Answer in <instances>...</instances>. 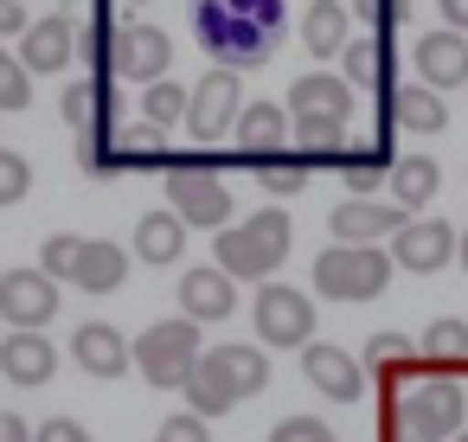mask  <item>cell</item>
I'll return each mask as SVG.
<instances>
[{
	"label": "cell",
	"mask_w": 468,
	"mask_h": 442,
	"mask_svg": "<svg viewBox=\"0 0 468 442\" xmlns=\"http://www.w3.org/2000/svg\"><path fill=\"white\" fill-rule=\"evenodd\" d=\"M282 0H193V33L218 71H250L282 46Z\"/></svg>",
	"instance_id": "1"
},
{
	"label": "cell",
	"mask_w": 468,
	"mask_h": 442,
	"mask_svg": "<svg viewBox=\"0 0 468 442\" xmlns=\"http://www.w3.org/2000/svg\"><path fill=\"white\" fill-rule=\"evenodd\" d=\"M468 416V391L455 378H423L404 384L391 404V442H449Z\"/></svg>",
	"instance_id": "2"
},
{
	"label": "cell",
	"mask_w": 468,
	"mask_h": 442,
	"mask_svg": "<svg viewBox=\"0 0 468 442\" xmlns=\"http://www.w3.org/2000/svg\"><path fill=\"white\" fill-rule=\"evenodd\" d=\"M391 282V257L378 244H327L314 257V295L321 301H378Z\"/></svg>",
	"instance_id": "3"
},
{
	"label": "cell",
	"mask_w": 468,
	"mask_h": 442,
	"mask_svg": "<svg viewBox=\"0 0 468 442\" xmlns=\"http://www.w3.org/2000/svg\"><path fill=\"white\" fill-rule=\"evenodd\" d=\"M199 353H206V340H199V327L180 314V321H154V327H142L135 340H129V365L148 378V384H186V372L199 365Z\"/></svg>",
	"instance_id": "4"
},
{
	"label": "cell",
	"mask_w": 468,
	"mask_h": 442,
	"mask_svg": "<svg viewBox=\"0 0 468 442\" xmlns=\"http://www.w3.org/2000/svg\"><path fill=\"white\" fill-rule=\"evenodd\" d=\"M103 78H110V84H154V78H174V46H167V33L148 26V20L110 26Z\"/></svg>",
	"instance_id": "5"
},
{
	"label": "cell",
	"mask_w": 468,
	"mask_h": 442,
	"mask_svg": "<svg viewBox=\"0 0 468 442\" xmlns=\"http://www.w3.org/2000/svg\"><path fill=\"white\" fill-rule=\"evenodd\" d=\"M250 321H257V340L263 346H308L314 340V295L308 289H289V282H263L257 301H250Z\"/></svg>",
	"instance_id": "6"
},
{
	"label": "cell",
	"mask_w": 468,
	"mask_h": 442,
	"mask_svg": "<svg viewBox=\"0 0 468 442\" xmlns=\"http://www.w3.org/2000/svg\"><path fill=\"white\" fill-rule=\"evenodd\" d=\"M238 110H244V71H206L193 90H186V135L193 142H225L238 129Z\"/></svg>",
	"instance_id": "7"
},
{
	"label": "cell",
	"mask_w": 468,
	"mask_h": 442,
	"mask_svg": "<svg viewBox=\"0 0 468 442\" xmlns=\"http://www.w3.org/2000/svg\"><path fill=\"white\" fill-rule=\"evenodd\" d=\"M167 212L193 231H225L231 225V186L206 167H167Z\"/></svg>",
	"instance_id": "8"
},
{
	"label": "cell",
	"mask_w": 468,
	"mask_h": 442,
	"mask_svg": "<svg viewBox=\"0 0 468 442\" xmlns=\"http://www.w3.org/2000/svg\"><path fill=\"white\" fill-rule=\"evenodd\" d=\"M0 321H7V333H46V321H58V282L46 269H7L0 276Z\"/></svg>",
	"instance_id": "9"
},
{
	"label": "cell",
	"mask_w": 468,
	"mask_h": 442,
	"mask_svg": "<svg viewBox=\"0 0 468 442\" xmlns=\"http://www.w3.org/2000/svg\"><path fill=\"white\" fill-rule=\"evenodd\" d=\"M385 257H391V269L436 276V269H449V263H455V225H449V218H404Z\"/></svg>",
	"instance_id": "10"
},
{
	"label": "cell",
	"mask_w": 468,
	"mask_h": 442,
	"mask_svg": "<svg viewBox=\"0 0 468 442\" xmlns=\"http://www.w3.org/2000/svg\"><path fill=\"white\" fill-rule=\"evenodd\" d=\"M302 378H308L327 404H359V397H366L359 359H353L346 346H334V340H308V346H302Z\"/></svg>",
	"instance_id": "11"
},
{
	"label": "cell",
	"mask_w": 468,
	"mask_h": 442,
	"mask_svg": "<svg viewBox=\"0 0 468 442\" xmlns=\"http://www.w3.org/2000/svg\"><path fill=\"white\" fill-rule=\"evenodd\" d=\"M289 122H334V129H346V122H353V90H346V78H334V71L295 78V84H289Z\"/></svg>",
	"instance_id": "12"
},
{
	"label": "cell",
	"mask_w": 468,
	"mask_h": 442,
	"mask_svg": "<svg viewBox=\"0 0 468 442\" xmlns=\"http://www.w3.org/2000/svg\"><path fill=\"white\" fill-rule=\"evenodd\" d=\"M410 65H417V84L423 90H436V97L442 90H462L468 84V39L449 33V26L442 33H423L417 52H410Z\"/></svg>",
	"instance_id": "13"
},
{
	"label": "cell",
	"mask_w": 468,
	"mask_h": 442,
	"mask_svg": "<svg viewBox=\"0 0 468 442\" xmlns=\"http://www.w3.org/2000/svg\"><path fill=\"white\" fill-rule=\"evenodd\" d=\"M71 58H78V26H71L65 14H46V20H33V26L20 33V71H27V78L65 71Z\"/></svg>",
	"instance_id": "14"
},
{
	"label": "cell",
	"mask_w": 468,
	"mask_h": 442,
	"mask_svg": "<svg viewBox=\"0 0 468 442\" xmlns=\"http://www.w3.org/2000/svg\"><path fill=\"white\" fill-rule=\"evenodd\" d=\"M410 212H398V205H378V199H340L334 212H327V231H334V244H378V237H398V225H404Z\"/></svg>",
	"instance_id": "15"
},
{
	"label": "cell",
	"mask_w": 468,
	"mask_h": 442,
	"mask_svg": "<svg viewBox=\"0 0 468 442\" xmlns=\"http://www.w3.org/2000/svg\"><path fill=\"white\" fill-rule=\"evenodd\" d=\"M289 129H295L289 110H276V103H244L231 142H238L244 161H276V154H289Z\"/></svg>",
	"instance_id": "16"
},
{
	"label": "cell",
	"mask_w": 468,
	"mask_h": 442,
	"mask_svg": "<svg viewBox=\"0 0 468 442\" xmlns=\"http://www.w3.org/2000/svg\"><path fill=\"white\" fill-rule=\"evenodd\" d=\"M231 308H238V282H231L218 263L180 276V314H186L193 327H206V321H231Z\"/></svg>",
	"instance_id": "17"
},
{
	"label": "cell",
	"mask_w": 468,
	"mask_h": 442,
	"mask_svg": "<svg viewBox=\"0 0 468 442\" xmlns=\"http://www.w3.org/2000/svg\"><path fill=\"white\" fill-rule=\"evenodd\" d=\"M199 359L218 372V384H225L231 397H257V391H270V353H263V346L225 340V346H206Z\"/></svg>",
	"instance_id": "18"
},
{
	"label": "cell",
	"mask_w": 468,
	"mask_h": 442,
	"mask_svg": "<svg viewBox=\"0 0 468 442\" xmlns=\"http://www.w3.org/2000/svg\"><path fill=\"white\" fill-rule=\"evenodd\" d=\"M65 282L84 289V295H116L129 282V250L116 237H84V250H78V263H71Z\"/></svg>",
	"instance_id": "19"
},
{
	"label": "cell",
	"mask_w": 468,
	"mask_h": 442,
	"mask_svg": "<svg viewBox=\"0 0 468 442\" xmlns=\"http://www.w3.org/2000/svg\"><path fill=\"white\" fill-rule=\"evenodd\" d=\"M71 359H78V372H90V378H122V372H129V340H122L110 321H78V327H71Z\"/></svg>",
	"instance_id": "20"
},
{
	"label": "cell",
	"mask_w": 468,
	"mask_h": 442,
	"mask_svg": "<svg viewBox=\"0 0 468 442\" xmlns=\"http://www.w3.org/2000/svg\"><path fill=\"white\" fill-rule=\"evenodd\" d=\"M58 116L78 129V135H110L116 129V103H110V78H78L71 90H65V103H58Z\"/></svg>",
	"instance_id": "21"
},
{
	"label": "cell",
	"mask_w": 468,
	"mask_h": 442,
	"mask_svg": "<svg viewBox=\"0 0 468 442\" xmlns=\"http://www.w3.org/2000/svg\"><path fill=\"white\" fill-rule=\"evenodd\" d=\"M58 372V346L46 333H7L0 340V378H14V384H46Z\"/></svg>",
	"instance_id": "22"
},
{
	"label": "cell",
	"mask_w": 468,
	"mask_h": 442,
	"mask_svg": "<svg viewBox=\"0 0 468 442\" xmlns=\"http://www.w3.org/2000/svg\"><path fill=\"white\" fill-rule=\"evenodd\" d=\"M340 78L346 90H391V33H366V39H346L340 52Z\"/></svg>",
	"instance_id": "23"
},
{
	"label": "cell",
	"mask_w": 468,
	"mask_h": 442,
	"mask_svg": "<svg viewBox=\"0 0 468 442\" xmlns=\"http://www.w3.org/2000/svg\"><path fill=\"white\" fill-rule=\"evenodd\" d=\"M385 116H391V129H404V135H442V129H449L442 97H436V90H423V84L391 90V97H385Z\"/></svg>",
	"instance_id": "24"
},
{
	"label": "cell",
	"mask_w": 468,
	"mask_h": 442,
	"mask_svg": "<svg viewBox=\"0 0 468 442\" xmlns=\"http://www.w3.org/2000/svg\"><path fill=\"white\" fill-rule=\"evenodd\" d=\"M334 167H340V180L353 186V199H372V186H378V180H391L398 154L385 148V135H372V142H346V154H340Z\"/></svg>",
	"instance_id": "25"
},
{
	"label": "cell",
	"mask_w": 468,
	"mask_h": 442,
	"mask_svg": "<svg viewBox=\"0 0 468 442\" xmlns=\"http://www.w3.org/2000/svg\"><path fill=\"white\" fill-rule=\"evenodd\" d=\"M129 257H142L148 269H167V263H180L186 257V225L161 205V212H148L142 225H135V250Z\"/></svg>",
	"instance_id": "26"
},
{
	"label": "cell",
	"mask_w": 468,
	"mask_h": 442,
	"mask_svg": "<svg viewBox=\"0 0 468 442\" xmlns=\"http://www.w3.org/2000/svg\"><path fill=\"white\" fill-rule=\"evenodd\" d=\"M353 39V14L340 7V0H308V14H302V46L314 58H340Z\"/></svg>",
	"instance_id": "27"
},
{
	"label": "cell",
	"mask_w": 468,
	"mask_h": 442,
	"mask_svg": "<svg viewBox=\"0 0 468 442\" xmlns=\"http://www.w3.org/2000/svg\"><path fill=\"white\" fill-rule=\"evenodd\" d=\"M391 193H398V212H417V205H430V199L442 193V174H436V161H430V154H404V161L391 167Z\"/></svg>",
	"instance_id": "28"
},
{
	"label": "cell",
	"mask_w": 468,
	"mask_h": 442,
	"mask_svg": "<svg viewBox=\"0 0 468 442\" xmlns=\"http://www.w3.org/2000/svg\"><path fill=\"white\" fill-rule=\"evenodd\" d=\"M212 263L231 276V282H270V263L250 250V237L238 231V225H225V231H212Z\"/></svg>",
	"instance_id": "29"
},
{
	"label": "cell",
	"mask_w": 468,
	"mask_h": 442,
	"mask_svg": "<svg viewBox=\"0 0 468 442\" xmlns=\"http://www.w3.org/2000/svg\"><path fill=\"white\" fill-rule=\"evenodd\" d=\"M238 231L250 237V250H257V257H263L270 269H276V263L289 257V244H295V225H289V218H282L276 205H263V212H250V218H238Z\"/></svg>",
	"instance_id": "30"
},
{
	"label": "cell",
	"mask_w": 468,
	"mask_h": 442,
	"mask_svg": "<svg viewBox=\"0 0 468 442\" xmlns=\"http://www.w3.org/2000/svg\"><path fill=\"white\" fill-rule=\"evenodd\" d=\"M186 90L193 84H174V78H154V84H142V122L148 129H180L186 122Z\"/></svg>",
	"instance_id": "31"
},
{
	"label": "cell",
	"mask_w": 468,
	"mask_h": 442,
	"mask_svg": "<svg viewBox=\"0 0 468 442\" xmlns=\"http://www.w3.org/2000/svg\"><path fill=\"white\" fill-rule=\"evenodd\" d=\"M289 148L302 154V167L308 161H340L346 154V129H334V122H295L289 129Z\"/></svg>",
	"instance_id": "32"
},
{
	"label": "cell",
	"mask_w": 468,
	"mask_h": 442,
	"mask_svg": "<svg viewBox=\"0 0 468 442\" xmlns=\"http://www.w3.org/2000/svg\"><path fill=\"white\" fill-rule=\"evenodd\" d=\"M180 391H186V410H193V416H225V410L238 404V397H231V391L218 384V372H212L206 359H199V365L186 372V384H180Z\"/></svg>",
	"instance_id": "33"
},
{
	"label": "cell",
	"mask_w": 468,
	"mask_h": 442,
	"mask_svg": "<svg viewBox=\"0 0 468 442\" xmlns=\"http://www.w3.org/2000/svg\"><path fill=\"white\" fill-rule=\"evenodd\" d=\"M417 353H423V359H436V365L468 359V321H430V327H423V340H417Z\"/></svg>",
	"instance_id": "34"
},
{
	"label": "cell",
	"mask_w": 468,
	"mask_h": 442,
	"mask_svg": "<svg viewBox=\"0 0 468 442\" xmlns=\"http://www.w3.org/2000/svg\"><path fill=\"white\" fill-rule=\"evenodd\" d=\"M257 180H263V193H270V199H295V193L308 186V167H302V161H289V154H276V161H257Z\"/></svg>",
	"instance_id": "35"
},
{
	"label": "cell",
	"mask_w": 468,
	"mask_h": 442,
	"mask_svg": "<svg viewBox=\"0 0 468 442\" xmlns=\"http://www.w3.org/2000/svg\"><path fill=\"white\" fill-rule=\"evenodd\" d=\"M346 14H353V20H366V33H391V26H404V20H410V0H353Z\"/></svg>",
	"instance_id": "36"
},
{
	"label": "cell",
	"mask_w": 468,
	"mask_h": 442,
	"mask_svg": "<svg viewBox=\"0 0 468 442\" xmlns=\"http://www.w3.org/2000/svg\"><path fill=\"white\" fill-rule=\"evenodd\" d=\"M33 193V161L14 154V148H0V205H20Z\"/></svg>",
	"instance_id": "37"
},
{
	"label": "cell",
	"mask_w": 468,
	"mask_h": 442,
	"mask_svg": "<svg viewBox=\"0 0 468 442\" xmlns=\"http://www.w3.org/2000/svg\"><path fill=\"white\" fill-rule=\"evenodd\" d=\"M78 250H84V237H71V231H52V237L39 244V269H46L52 282H65V276H71V263H78Z\"/></svg>",
	"instance_id": "38"
},
{
	"label": "cell",
	"mask_w": 468,
	"mask_h": 442,
	"mask_svg": "<svg viewBox=\"0 0 468 442\" xmlns=\"http://www.w3.org/2000/svg\"><path fill=\"white\" fill-rule=\"evenodd\" d=\"M417 359V340H404V333H372V346H366V365H410Z\"/></svg>",
	"instance_id": "39"
},
{
	"label": "cell",
	"mask_w": 468,
	"mask_h": 442,
	"mask_svg": "<svg viewBox=\"0 0 468 442\" xmlns=\"http://www.w3.org/2000/svg\"><path fill=\"white\" fill-rule=\"evenodd\" d=\"M270 442H334V429L321 416H289V423L270 429Z\"/></svg>",
	"instance_id": "40"
},
{
	"label": "cell",
	"mask_w": 468,
	"mask_h": 442,
	"mask_svg": "<svg viewBox=\"0 0 468 442\" xmlns=\"http://www.w3.org/2000/svg\"><path fill=\"white\" fill-rule=\"evenodd\" d=\"M154 442H212V429H206V416L180 410V416H167V423L154 429Z\"/></svg>",
	"instance_id": "41"
},
{
	"label": "cell",
	"mask_w": 468,
	"mask_h": 442,
	"mask_svg": "<svg viewBox=\"0 0 468 442\" xmlns=\"http://www.w3.org/2000/svg\"><path fill=\"white\" fill-rule=\"evenodd\" d=\"M33 442H90V429H84L78 416H46V423L33 429Z\"/></svg>",
	"instance_id": "42"
},
{
	"label": "cell",
	"mask_w": 468,
	"mask_h": 442,
	"mask_svg": "<svg viewBox=\"0 0 468 442\" xmlns=\"http://www.w3.org/2000/svg\"><path fill=\"white\" fill-rule=\"evenodd\" d=\"M27 103H33V78L14 65V71H7V84H0V110H14V116H20Z\"/></svg>",
	"instance_id": "43"
},
{
	"label": "cell",
	"mask_w": 468,
	"mask_h": 442,
	"mask_svg": "<svg viewBox=\"0 0 468 442\" xmlns=\"http://www.w3.org/2000/svg\"><path fill=\"white\" fill-rule=\"evenodd\" d=\"M33 20H27V7H20V0H0V39H20Z\"/></svg>",
	"instance_id": "44"
},
{
	"label": "cell",
	"mask_w": 468,
	"mask_h": 442,
	"mask_svg": "<svg viewBox=\"0 0 468 442\" xmlns=\"http://www.w3.org/2000/svg\"><path fill=\"white\" fill-rule=\"evenodd\" d=\"M436 14H442L449 33H468V0H436Z\"/></svg>",
	"instance_id": "45"
},
{
	"label": "cell",
	"mask_w": 468,
	"mask_h": 442,
	"mask_svg": "<svg viewBox=\"0 0 468 442\" xmlns=\"http://www.w3.org/2000/svg\"><path fill=\"white\" fill-rule=\"evenodd\" d=\"M0 442H33V423L14 416V410H0Z\"/></svg>",
	"instance_id": "46"
},
{
	"label": "cell",
	"mask_w": 468,
	"mask_h": 442,
	"mask_svg": "<svg viewBox=\"0 0 468 442\" xmlns=\"http://www.w3.org/2000/svg\"><path fill=\"white\" fill-rule=\"evenodd\" d=\"M455 263H462V276H468V231H455Z\"/></svg>",
	"instance_id": "47"
},
{
	"label": "cell",
	"mask_w": 468,
	"mask_h": 442,
	"mask_svg": "<svg viewBox=\"0 0 468 442\" xmlns=\"http://www.w3.org/2000/svg\"><path fill=\"white\" fill-rule=\"evenodd\" d=\"M7 71H14V52H7V46H0V84H7Z\"/></svg>",
	"instance_id": "48"
},
{
	"label": "cell",
	"mask_w": 468,
	"mask_h": 442,
	"mask_svg": "<svg viewBox=\"0 0 468 442\" xmlns=\"http://www.w3.org/2000/svg\"><path fill=\"white\" fill-rule=\"evenodd\" d=\"M449 442H468V423H462V429H455V436H449Z\"/></svg>",
	"instance_id": "49"
},
{
	"label": "cell",
	"mask_w": 468,
	"mask_h": 442,
	"mask_svg": "<svg viewBox=\"0 0 468 442\" xmlns=\"http://www.w3.org/2000/svg\"><path fill=\"white\" fill-rule=\"evenodd\" d=\"M135 7H148V0H135Z\"/></svg>",
	"instance_id": "50"
}]
</instances>
